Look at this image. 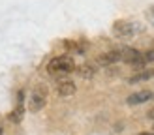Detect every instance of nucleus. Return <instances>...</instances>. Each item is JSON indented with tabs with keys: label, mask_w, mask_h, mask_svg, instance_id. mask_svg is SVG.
I'll use <instances>...</instances> for the list:
<instances>
[{
	"label": "nucleus",
	"mask_w": 154,
	"mask_h": 135,
	"mask_svg": "<svg viewBox=\"0 0 154 135\" xmlns=\"http://www.w3.org/2000/svg\"><path fill=\"white\" fill-rule=\"evenodd\" d=\"M75 68L77 66L73 62V58L68 55H62V56H55L53 60H49L47 71L51 75H55V77H60V75H68V73L75 71Z\"/></svg>",
	"instance_id": "1"
},
{
	"label": "nucleus",
	"mask_w": 154,
	"mask_h": 135,
	"mask_svg": "<svg viewBox=\"0 0 154 135\" xmlns=\"http://www.w3.org/2000/svg\"><path fill=\"white\" fill-rule=\"evenodd\" d=\"M47 98H49L47 86H45L43 82L36 85L34 90H32V94H30V98H28V111H30V112L42 111V109L45 107V103H47Z\"/></svg>",
	"instance_id": "2"
},
{
	"label": "nucleus",
	"mask_w": 154,
	"mask_h": 135,
	"mask_svg": "<svg viewBox=\"0 0 154 135\" xmlns=\"http://www.w3.org/2000/svg\"><path fill=\"white\" fill-rule=\"evenodd\" d=\"M120 52H122V62L134 66L135 70H143V68L147 66V60H145L141 51L132 49V47H126V49H122Z\"/></svg>",
	"instance_id": "3"
},
{
	"label": "nucleus",
	"mask_w": 154,
	"mask_h": 135,
	"mask_svg": "<svg viewBox=\"0 0 154 135\" xmlns=\"http://www.w3.org/2000/svg\"><path fill=\"white\" fill-rule=\"evenodd\" d=\"M139 32V26L132 21H117L113 25V34L117 38H132Z\"/></svg>",
	"instance_id": "4"
},
{
	"label": "nucleus",
	"mask_w": 154,
	"mask_h": 135,
	"mask_svg": "<svg viewBox=\"0 0 154 135\" xmlns=\"http://www.w3.org/2000/svg\"><path fill=\"white\" fill-rule=\"evenodd\" d=\"M119 60H122V52L119 49H113V51H107L103 55L98 56V64L100 66H111V64H117Z\"/></svg>",
	"instance_id": "5"
},
{
	"label": "nucleus",
	"mask_w": 154,
	"mask_h": 135,
	"mask_svg": "<svg viewBox=\"0 0 154 135\" xmlns=\"http://www.w3.org/2000/svg\"><path fill=\"white\" fill-rule=\"evenodd\" d=\"M152 98H154V92H150V90H141V92H135L132 96H128L126 103L128 105H141V103L150 101Z\"/></svg>",
	"instance_id": "6"
},
{
	"label": "nucleus",
	"mask_w": 154,
	"mask_h": 135,
	"mask_svg": "<svg viewBox=\"0 0 154 135\" xmlns=\"http://www.w3.org/2000/svg\"><path fill=\"white\" fill-rule=\"evenodd\" d=\"M75 90H77L75 82L70 81V79H62V81H58V82H57V92L62 96V98L73 96V94H75Z\"/></svg>",
	"instance_id": "7"
},
{
	"label": "nucleus",
	"mask_w": 154,
	"mask_h": 135,
	"mask_svg": "<svg viewBox=\"0 0 154 135\" xmlns=\"http://www.w3.org/2000/svg\"><path fill=\"white\" fill-rule=\"evenodd\" d=\"M154 77V68H149V70H141L139 73L132 75V77H128V82L130 85H135V82H143V81H149Z\"/></svg>",
	"instance_id": "8"
},
{
	"label": "nucleus",
	"mask_w": 154,
	"mask_h": 135,
	"mask_svg": "<svg viewBox=\"0 0 154 135\" xmlns=\"http://www.w3.org/2000/svg\"><path fill=\"white\" fill-rule=\"evenodd\" d=\"M75 71H77V75H79V77H83V79H92V77L96 75V68L90 66V64H83V66H79V68H75Z\"/></svg>",
	"instance_id": "9"
},
{
	"label": "nucleus",
	"mask_w": 154,
	"mask_h": 135,
	"mask_svg": "<svg viewBox=\"0 0 154 135\" xmlns=\"http://www.w3.org/2000/svg\"><path fill=\"white\" fill-rule=\"evenodd\" d=\"M62 45H64V49L68 52H75V55H83V52H85V47H83L81 43H77V41H70V40H68Z\"/></svg>",
	"instance_id": "10"
},
{
	"label": "nucleus",
	"mask_w": 154,
	"mask_h": 135,
	"mask_svg": "<svg viewBox=\"0 0 154 135\" xmlns=\"http://www.w3.org/2000/svg\"><path fill=\"white\" fill-rule=\"evenodd\" d=\"M23 115H25V107H23V103H17V107H15L11 111V115H10V120L15 122V124H19L23 120Z\"/></svg>",
	"instance_id": "11"
},
{
	"label": "nucleus",
	"mask_w": 154,
	"mask_h": 135,
	"mask_svg": "<svg viewBox=\"0 0 154 135\" xmlns=\"http://www.w3.org/2000/svg\"><path fill=\"white\" fill-rule=\"evenodd\" d=\"M143 56H145V60H147V64H149V62H152V60H154V51H147V52H143Z\"/></svg>",
	"instance_id": "12"
},
{
	"label": "nucleus",
	"mask_w": 154,
	"mask_h": 135,
	"mask_svg": "<svg viewBox=\"0 0 154 135\" xmlns=\"http://www.w3.org/2000/svg\"><path fill=\"white\" fill-rule=\"evenodd\" d=\"M147 17H149V21H150V22H152V25H154V6H152V8H150V10L147 11Z\"/></svg>",
	"instance_id": "13"
},
{
	"label": "nucleus",
	"mask_w": 154,
	"mask_h": 135,
	"mask_svg": "<svg viewBox=\"0 0 154 135\" xmlns=\"http://www.w3.org/2000/svg\"><path fill=\"white\" fill-rule=\"evenodd\" d=\"M147 116H149V118H150V120H154V109H150V111H149V112H147Z\"/></svg>",
	"instance_id": "14"
},
{
	"label": "nucleus",
	"mask_w": 154,
	"mask_h": 135,
	"mask_svg": "<svg viewBox=\"0 0 154 135\" xmlns=\"http://www.w3.org/2000/svg\"><path fill=\"white\" fill-rule=\"evenodd\" d=\"M141 135H154V133H141Z\"/></svg>",
	"instance_id": "15"
},
{
	"label": "nucleus",
	"mask_w": 154,
	"mask_h": 135,
	"mask_svg": "<svg viewBox=\"0 0 154 135\" xmlns=\"http://www.w3.org/2000/svg\"><path fill=\"white\" fill-rule=\"evenodd\" d=\"M0 135H2V126H0Z\"/></svg>",
	"instance_id": "16"
}]
</instances>
